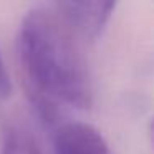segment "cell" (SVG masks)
Wrapping results in <instances>:
<instances>
[{"instance_id": "1", "label": "cell", "mask_w": 154, "mask_h": 154, "mask_svg": "<svg viewBox=\"0 0 154 154\" xmlns=\"http://www.w3.org/2000/svg\"><path fill=\"white\" fill-rule=\"evenodd\" d=\"M78 35L63 17L33 8L18 32V63L32 106L48 128L63 121V109H88L93 85Z\"/></svg>"}, {"instance_id": "2", "label": "cell", "mask_w": 154, "mask_h": 154, "mask_svg": "<svg viewBox=\"0 0 154 154\" xmlns=\"http://www.w3.org/2000/svg\"><path fill=\"white\" fill-rule=\"evenodd\" d=\"M116 0H63V18L81 38L93 40L103 32Z\"/></svg>"}, {"instance_id": "3", "label": "cell", "mask_w": 154, "mask_h": 154, "mask_svg": "<svg viewBox=\"0 0 154 154\" xmlns=\"http://www.w3.org/2000/svg\"><path fill=\"white\" fill-rule=\"evenodd\" d=\"M55 154H111L104 137L83 121H61L53 128Z\"/></svg>"}, {"instance_id": "4", "label": "cell", "mask_w": 154, "mask_h": 154, "mask_svg": "<svg viewBox=\"0 0 154 154\" xmlns=\"http://www.w3.org/2000/svg\"><path fill=\"white\" fill-rule=\"evenodd\" d=\"M2 154H42L30 133L18 126H12L5 131Z\"/></svg>"}, {"instance_id": "5", "label": "cell", "mask_w": 154, "mask_h": 154, "mask_svg": "<svg viewBox=\"0 0 154 154\" xmlns=\"http://www.w3.org/2000/svg\"><path fill=\"white\" fill-rule=\"evenodd\" d=\"M10 94H12V81L10 76H8L7 66L2 60V55H0V101L7 100Z\"/></svg>"}, {"instance_id": "6", "label": "cell", "mask_w": 154, "mask_h": 154, "mask_svg": "<svg viewBox=\"0 0 154 154\" xmlns=\"http://www.w3.org/2000/svg\"><path fill=\"white\" fill-rule=\"evenodd\" d=\"M151 139H152V144H154V119L151 123Z\"/></svg>"}]
</instances>
